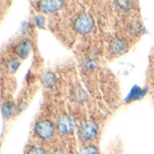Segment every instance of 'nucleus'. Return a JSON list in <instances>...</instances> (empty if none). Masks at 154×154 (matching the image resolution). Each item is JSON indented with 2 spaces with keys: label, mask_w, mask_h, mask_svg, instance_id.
Returning <instances> with one entry per match:
<instances>
[{
  "label": "nucleus",
  "mask_w": 154,
  "mask_h": 154,
  "mask_svg": "<svg viewBox=\"0 0 154 154\" xmlns=\"http://www.w3.org/2000/svg\"><path fill=\"white\" fill-rule=\"evenodd\" d=\"M74 27L76 31L80 34H88L94 27V20L92 17L87 14L81 15L76 18L74 22Z\"/></svg>",
  "instance_id": "nucleus-1"
},
{
  "label": "nucleus",
  "mask_w": 154,
  "mask_h": 154,
  "mask_svg": "<svg viewBox=\"0 0 154 154\" xmlns=\"http://www.w3.org/2000/svg\"><path fill=\"white\" fill-rule=\"evenodd\" d=\"M36 134L42 139H49L54 135V124L47 120H42L36 122L35 126Z\"/></svg>",
  "instance_id": "nucleus-2"
},
{
  "label": "nucleus",
  "mask_w": 154,
  "mask_h": 154,
  "mask_svg": "<svg viewBox=\"0 0 154 154\" xmlns=\"http://www.w3.org/2000/svg\"><path fill=\"white\" fill-rule=\"evenodd\" d=\"M97 131H98L97 125L92 121L85 122L80 129V133L82 138L86 140H93L96 136Z\"/></svg>",
  "instance_id": "nucleus-3"
},
{
  "label": "nucleus",
  "mask_w": 154,
  "mask_h": 154,
  "mask_svg": "<svg viewBox=\"0 0 154 154\" xmlns=\"http://www.w3.org/2000/svg\"><path fill=\"white\" fill-rule=\"evenodd\" d=\"M57 128H58V130H59V131L61 133L68 134L74 128V121L69 116H66V115L61 116L58 119Z\"/></svg>",
  "instance_id": "nucleus-4"
},
{
  "label": "nucleus",
  "mask_w": 154,
  "mask_h": 154,
  "mask_svg": "<svg viewBox=\"0 0 154 154\" xmlns=\"http://www.w3.org/2000/svg\"><path fill=\"white\" fill-rule=\"evenodd\" d=\"M40 4L41 9L46 13L55 12L63 7L62 1H54V0H52V1H42Z\"/></svg>",
  "instance_id": "nucleus-5"
},
{
  "label": "nucleus",
  "mask_w": 154,
  "mask_h": 154,
  "mask_svg": "<svg viewBox=\"0 0 154 154\" xmlns=\"http://www.w3.org/2000/svg\"><path fill=\"white\" fill-rule=\"evenodd\" d=\"M127 48V45L125 44V42H123L121 39H115L113 40L111 45H110V49L111 51L115 54H122L125 49Z\"/></svg>",
  "instance_id": "nucleus-6"
},
{
  "label": "nucleus",
  "mask_w": 154,
  "mask_h": 154,
  "mask_svg": "<svg viewBox=\"0 0 154 154\" xmlns=\"http://www.w3.org/2000/svg\"><path fill=\"white\" fill-rule=\"evenodd\" d=\"M31 50V45L28 41H22L17 45V54L21 58H26L29 54Z\"/></svg>",
  "instance_id": "nucleus-7"
},
{
  "label": "nucleus",
  "mask_w": 154,
  "mask_h": 154,
  "mask_svg": "<svg viewBox=\"0 0 154 154\" xmlns=\"http://www.w3.org/2000/svg\"><path fill=\"white\" fill-rule=\"evenodd\" d=\"M77 154H99L98 149L94 146H85L79 149Z\"/></svg>",
  "instance_id": "nucleus-8"
},
{
  "label": "nucleus",
  "mask_w": 154,
  "mask_h": 154,
  "mask_svg": "<svg viewBox=\"0 0 154 154\" xmlns=\"http://www.w3.org/2000/svg\"><path fill=\"white\" fill-rule=\"evenodd\" d=\"M27 154H46V151L39 146H35L32 147L29 150Z\"/></svg>",
  "instance_id": "nucleus-9"
},
{
  "label": "nucleus",
  "mask_w": 154,
  "mask_h": 154,
  "mask_svg": "<svg viewBox=\"0 0 154 154\" xmlns=\"http://www.w3.org/2000/svg\"><path fill=\"white\" fill-rule=\"evenodd\" d=\"M14 104L12 103H7L4 105V112H6V114H12V112H14Z\"/></svg>",
  "instance_id": "nucleus-10"
},
{
  "label": "nucleus",
  "mask_w": 154,
  "mask_h": 154,
  "mask_svg": "<svg viewBox=\"0 0 154 154\" xmlns=\"http://www.w3.org/2000/svg\"><path fill=\"white\" fill-rule=\"evenodd\" d=\"M19 64H20V62L17 58H12L9 61V67H10V69H12L14 71H16L17 69V67L19 66Z\"/></svg>",
  "instance_id": "nucleus-11"
},
{
  "label": "nucleus",
  "mask_w": 154,
  "mask_h": 154,
  "mask_svg": "<svg viewBox=\"0 0 154 154\" xmlns=\"http://www.w3.org/2000/svg\"><path fill=\"white\" fill-rule=\"evenodd\" d=\"M54 154H67V153L65 151L62 150V149H57L56 151L54 152Z\"/></svg>",
  "instance_id": "nucleus-12"
}]
</instances>
